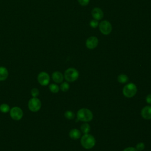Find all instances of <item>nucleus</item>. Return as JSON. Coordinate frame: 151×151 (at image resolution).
<instances>
[{
    "instance_id": "1",
    "label": "nucleus",
    "mask_w": 151,
    "mask_h": 151,
    "mask_svg": "<svg viewBox=\"0 0 151 151\" xmlns=\"http://www.w3.org/2000/svg\"><path fill=\"white\" fill-rule=\"evenodd\" d=\"M81 144L82 146L86 149L93 148L96 144L95 138L88 133L84 134L81 138Z\"/></svg>"
},
{
    "instance_id": "2",
    "label": "nucleus",
    "mask_w": 151,
    "mask_h": 151,
    "mask_svg": "<svg viewBox=\"0 0 151 151\" xmlns=\"http://www.w3.org/2000/svg\"><path fill=\"white\" fill-rule=\"evenodd\" d=\"M77 119L80 121L88 122H90L93 119V115L92 112L89 109L83 108L77 111Z\"/></svg>"
},
{
    "instance_id": "3",
    "label": "nucleus",
    "mask_w": 151,
    "mask_h": 151,
    "mask_svg": "<svg viewBox=\"0 0 151 151\" xmlns=\"http://www.w3.org/2000/svg\"><path fill=\"white\" fill-rule=\"evenodd\" d=\"M79 76L78 71L74 68H69L65 71L64 78L68 82L76 81Z\"/></svg>"
},
{
    "instance_id": "4",
    "label": "nucleus",
    "mask_w": 151,
    "mask_h": 151,
    "mask_svg": "<svg viewBox=\"0 0 151 151\" xmlns=\"http://www.w3.org/2000/svg\"><path fill=\"white\" fill-rule=\"evenodd\" d=\"M137 92V87L136 86L132 83H130L127 84H126L123 89V95L127 97V98H131L133 97Z\"/></svg>"
},
{
    "instance_id": "5",
    "label": "nucleus",
    "mask_w": 151,
    "mask_h": 151,
    "mask_svg": "<svg viewBox=\"0 0 151 151\" xmlns=\"http://www.w3.org/2000/svg\"><path fill=\"white\" fill-rule=\"evenodd\" d=\"M28 107L30 111L37 112L39 111L41 107V102L37 97H32L28 101Z\"/></svg>"
},
{
    "instance_id": "6",
    "label": "nucleus",
    "mask_w": 151,
    "mask_h": 151,
    "mask_svg": "<svg viewBox=\"0 0 151 151\" xmlns=\"http://www.w3.org/2000/svg\"><path fill=\"white\" fill-rule=\"evenodd\" d=\"M99 29L103 34L109 35L111 32L112 26L110 22L104 20L99 24Z\"/></svg>"
},
{
    "instance_id": "7",
    "label": "nucleus",
    "mask_w": 151,
    "mask_h": 151,
    "mask_svg": "<svg viewBox=\"0 0 151 151\" xmlns=\"http://www.w3.org/2000/svg\"><path fill=\"white\" fill-rule=\"evenodd\" d=\"M10 116L14 120H19L23 117V111L19 107H14L10 109Z\"/></svg>"
},
{
    "instance_id": "8",
    "label": "nucleus",
    "mask_w": 151,
    "mask_h": 151,
    "mask_svg": "<svg viewBox=\"0 0 151 151\" xmlns=\"http://www.w3.org/2000/svg\"><path fill=\"white\" fill-rule=\"evenodd\" d=\"M37 80L40 84L41 86H47L49 84L50 81V78L49 74L44 71L40 73L37 77Z\"/></svg>"
},
{
    "instance_id": "9",
    "label": "nucleus",
    "mask_w": 151,
    "mask_h": 151,
    "mask_svg": "<svg viewBox=\"0 0 151 151\" xmlns=\"http://www.w3.org/2000/svg\"><path fill=\"white\" fill-rule=\"evenodd\" d=\"M99 40L96 37L92 36L89 37L86 42V47L90 50L95 48L97 45H98Z\"/></svg>"
},
{
    "instance_id": "10",
    "label": "nucleus",
    "mask_w": 151,
    "mask_h": 151,
    "mask_svg": "<svg viewBox=\"0 0 151 151\" xmlns=\"http://www.w3.org/2000/svg\"><path fill=\"white\" fill-rule=\"evenodd\" d=\"M141 115L145 119H151V106H146L144 107L141 111Z\"/></svg>"
},
{
    "instance_id": "11",
    "label": "nucleus",
    "mask_w": 151,
    "mask_h": 151,
    "mask_svg": "<svg viewBox=\"0 0 151 151\" xmlns=\"http://www.w3.org/2000/svg\"><path fill=\"white\" fill-rule=\"evenodd\" d=\"M92 17L96 20H100L103 17V12L100 8H94L91 11Z\"/></svg>"
},
{
    "instance_id": "12",
    "label": "nucleus",
    "mask_w": 151,
    "mask_h": 151,
    "mask_svg": "<svg viewBox=\"0 0 151 151\" xmlns=\"http://www.w3.org/2000/svg\"><path fill=\"white\" fill-rule=\"evenodd\" d=\"M52 78L55 83H60L63 81L64 76L60 71H55L52 74Z\"/></svg>"
},
{
    "instance_id": "13",
    "label": "nucleus",
    "mask_w": 151,
    "mask_h": 151,
    "mask_svg": "<svg viewBox=\"0 0 151 151\" xmlns=\"http://www.w3.org/2000/svg\"><path fill=\"white\" fill-rule=\"evenodd\" d=\"M8 77V71L6 68L0 66V81L5 80Z\"/></svg>"
},
{
    "instance_id": "14",
    "label": "nucleus",
    "mask_w": 151,
    "mask_h": 151,
    "mask_svg": "<svg viewBox=\"0 0 151 151\" xmlns=\"http://www.w3.org/2000/svg\"><path fill=\"white\" fill-rule=\"evenodd\" d=\"M69 136L70 137L74 140H76L77 139H79L81 136V133L77 129H71L69 132Z\"/></svg>"
},
{
    "instance_id": "15",
    "label": "nucleus",
    "mask_w": 151,
    "mask_h": 151,
    "mask_svg": "<svg viewBox=\"0 0 151 151\" xmlns=\"http://www.w3.org/2000/svg\"><path fill=\"white\" fill-rule=\"evenodd\" d=\"M117 80H118V81L119 83L124 84V83H127L129 81V78L125 74H120L118 76Z\"/></svg>"
},
{
    "instance_id": "16",
    "label": "nucleus",
    "mask_w": 151,
    "mask_h": 151,
    "mask_svg": "<svg viewBox=\"0 0 151 151\" xmlns=\"http://www.w3.org/2000/svg\"><path fill=\"white\" fill-rule=\"evenodd\" d=\"M0 111L2 113H6L10 111L9 106L6 103H3L0 105Z\"/></svg>"
},
{
    "instance_id": "17",
    "label": "nucleus",
    "mask_w": 151,
    "mask_h": 151,
    "mask_svg": "<svg viewBox=\"0 0 151 151\" xmlns=\"http://www.w3.org/2000/svg\"><path fill=\"white\" fill-rule=\"evenodd\" d=\"M81 130L84 134L88 133V132L90 131V126L88 123H84L81 125Z\"/></svg>"
},
{
    "instance_id": "18",
    "label": "nucleus",
    "mask_w": 151,
    "mask_h": 151,
    "mask_svg": "<svg viewBox=\"0 0 151 151\" xmlns=\"http://www.w3.org/2000/svg\"><path fill=\"white\" fill-rule=\"evenodd\" d=\"M49 89L53 93H57L59 91V87L56 84H51L49 86Z\"/></svg>"
},
{
    "instance_id": "19",
    "label": "nucleus",
    "mask_w": 151,
    "mask_h": 151,
    "mask_svg": "<svg viewBox=\"0 0 151 151\" xmlns=\"http://www.w3.org/2000/svg\"><path fill=\"white\" fill-rule=\"evenodd\" d=\"M64 116L67 119H69V120H71V119H73L75 117V114L74 113L70 111V110H67L64 113Z\"/></svg>"
},
{
    "instance_id": "20",
    "label": "nucleus",
    "mask_w": 151,
    "mask_h": 151,
    "mask_svg": "<svg viewBox=\"0 0 151 151\" xmlns=\"http://www.w3.org/2000/svg\"><path fill=\"white\" fill-rule=\"evenodd\" d=\"M70 87V85L67 82H64L63 83L61 86H60V89L61 90V91H63V92H66Z\"/></svg>"
},
{
    "instance_id": "21",
    "label": "nucleus",
    "mask_w": 151,
    "mask_h": 151,
    "mask_svg": "<svg viewBox=\"0 0 151 151\" xmlns=\"http://www.w3.org/2000/svg\"><path fill=\"white\" fill-rule=\"evenodd\" d=\"M39 90L37 88H32L31 90V94L32 97H37L39 95Z\"/></svg>"
},
{
    "instance_id": "22",
    "label": "nucleus",
    "mask_w": 151,
    "mask_h": 151,
    "mask_svg": "<svg viewBox=\"0 0 151 151\" xmlns=\"http://www.w3.org/2000/svg\"><path fill=\"white\" fill-rule=\"evenodd\" d=\"M145 144L143 143V142H140V143H138L136 145V149L139 151H141V150H143L144 149H145Z\"/></svg>"
},
{
    "instance_id": "23",
    "label": "nucleus",
    "mask_w": 151,
    "mask_h": 151,
    "mask_svg": "<svg viewBox=\"0 0 151 151\" xmlns=\"http://www.w3.org/2000/svg\"><path fill=\"white\" fill-rule=\"evenodd\" d=\"M98 25H99V22L96 19H93L90 22V25L92 28H95L98 26Z\"/></svg>"
},
{
    "instance_id": "24",
    "label": "nucleus",
    "mask_w": 151,
    "mask_h": 151,
    "mask_svg": "<svg viewBox=\"0 0 151 151\" xmlns=\"http://www.w3.org/2000/svg\"><path fill=\"white\" fill-rule=\"evenodd\" d=\"M79 4L82 6H86L88 4L90 0H78Z\"/></svg>"
},
{
    "instance_id": "25",
    "label": "nucleus",
    "mask_w": 151,
    "mask_h": 151,
    "mask_svg": "<svg viewBox=\"0 0 151 151\" xmlns=\"http://www.w3.org/2000/svg\"><path fill=\"white\" fill-rule=\"evenodd\" d=\"M123 151H137V150L133 147H128L126 149H124Z\"/></svg>"
},
{
    "instance_id": "26",
    "label": "nucleus",
    "mask_w": 151,
    "mask_h": 151,
    "mask_svg": "<svg viewBox=\"0 0 151 151\" xmlns=\"http://www.w3.org/2000/svg\"><path fill=\"white\" fill-rule=\"evenodd\" d=\"M146 101L148 104H151V94H149L146 96Z\"/></svg>"
}]
</instances>
